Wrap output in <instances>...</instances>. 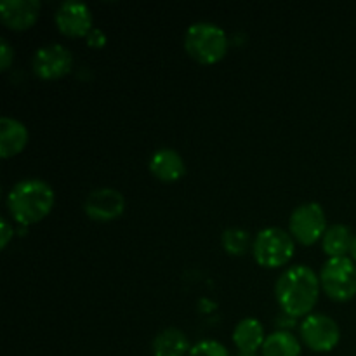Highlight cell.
<instances>
[{
	"label": "cell",
	"mask_w": 356,
	"mask_h": 356,
	"mask_svg": "<svg viewBox=\"0 0 356 356\" xmlns=\"http://www.w3.org/2000/svg\"><path fill=\"white\" fill-rule=\"evenodd\" d=\"M320 277L306 264L287 268L275 284V298L282 312L296 316L312 315L320 296Z\"/></svg>",
	"instance_id": "cell-1"
},
{
	"label": "cell",
	"mask_w": 356,
	"mask_h": 356,
	"mask_svg": "<svg viewBox=\"0 0 356 356\" xmlns=\"http://www.w3.org/2000/svg\"><path fill=\"white\" fill-rule=\"evenodd\" d=\"M56 193L51 184L38 177L21 179L7 193V209L10 218L23 226L42 221L52 211Z\"/></svg>",
	"instance_id": "cell-2"
},
{
	"label": "cell",
	"mask_w": 356,
	"mask_h": 356,
	"mask_svg": "<svg viewBox=\"0 0 356 356\" xmlns=\"http://www.w3.org/2000/svg\"><path fill=\"white\" fill-rule=\"evenodd\" d=\"M184 49L195 61L214 65L228 52V35L219 24L197 21L184 33Z\"/></svg>",
	"instance_id": "cell-3"
},
{
	"label": "cell",
	"mask_w": 356,
	"mask_h": 356,
	"mask_svg": "<svg viewBox=\"0 0 356 356\" xmlns=\"http://www.w3.org/2000/svg\"><path fill=\"white\" fill-rule=\"evenodd\" d=\"M294 238L285 229L270 226L254 236L252 256L263 268H280L294 256Z\"/></svg>",
	"instance_id": "cell-4"
},
{
	"label": "cell",
	"mask_w": 356,
	"mask_h": 356,
	"mask_svg": "<svg viewBox=\"0 0 356 356\" xmlns=\"http://www.w3.org/2000/svg\"><path fill=\"white\" fill-rule=\"evenodd\" d=\"M322 291L334 301H350L356 296V264L351 257H329L320 271Z\"/></svg>",
	"instance_id": "cell-5"
},
{
	"label": "cell",
	"mask_w": 356,
	"mask_h": 356,
	"mask_svg": "<svg viewBox=\"0 0 356 356\" xmlns=\"http://www.w3.org/2000/svg\"><path fill=\"white\" fill-rule=\"evenodd\" d=\"M327 216L325 211L316 202H306L298 205L292 211L289 219V229H291L292 238L298 240L302 245H313L323 238L327 232Z\"/></svg>",
	"instance_id": "cell-6"
},
{
	"label": "cell",
	"mask_w": 356,
	"mask_h": 356,
	"mask_svg": "<svg viewBox=\"0 0 356 356\" xmlns=\"http://www.w3.org/2000/svg\"><path fill=\"white\" fill-rule=\"evenodd\" d=\"M301 341L312 351L327 353L332 351L341 341V329L336 320L323 313H312L305 316L299 325Z\"/></svg>",
	"instance_id": "cell-7"
},
{
	"label": "cell",
	"mask_w": 356,
	"mask_h": 356,
	"mask_svg": "<svg viewBox=\"0 0 356 356\" xmlns=\"http://www.w3.org/2000/svg\"><path fill=\"white\" fill-rule=\"evenodd\" d=\"M73 66V56L66 45L52 44L42 45L33 54L35 75L44 80H58L68 75Z\"/></svg>",
	"instance_id": "cell-8"
},
{
	"label": "cell",
	"mask_w": 356,
	"mask_h": 356,
	"mask_svg": "<svg viewBox=\"0 0 356 356\" xmlns=\"http://www.w3.org/2000/svg\"><path fill=\"white\" fill-rule=\"evenodd\" d=\"M125 211V198L115 188H96L83 200V212L94 221H113Z\"/></svg>",
	"instance_id": "cell-9"
},
{
	"label": "cell",
	"mask_w": 356,
	"mask_h": 356,
	"mask_svg": "<svg viewBox=\"0 0 356 356\" xmlns=\"http://www.w3.org/2000/svg\"><path fill=\"white\" fill-rule=\"evenodd\" d=\"M54 21L59 31L66 37H87L92 30V13L86 2L79 0H65L56 9Z\"/></svg>",
	"instance_id": "cell-10"
},
{
	"label": "cell",
	"mask_w": 356,
	"mask_h": 356,
	"mask_svg": "<svg viewBox=\"0 0 356 356\" xmlns=\"http://www.w3.org/2000/svg\"><path fill=\"white\" fill-rule=\"evenodd\" d=\"M40 9L38 0H3L0 3V19L10 30L23 31L37 23Z\"/></svg>",
	"instance_id": "cell-11"
},
{
	"label": "cell",
	"mask_w": 356,
	"mask_h": 356,
	"mask_svg": "<svg viewBox=\"0 0 356 356\" xmlns=\"http://www.w3.org/2000/svg\"><path fill=\"white\" fill-rule=\"evenodd\" d=\"M149 172L163 183H174L186 172V165L179 152L172 148H160L149 156Z\"/></svg>",
	"instance_id": "cell-12"
},
{
	"label": "cell",
	"mask_w": 356,
	"mask_h": 356,
	"mask_svg": "<svg viewBox=\"0 0 356 356\" xmlns=\"http://www.w3.org/2000/svg\"><path fill=\"white\" fill-rule=\"evenodd\" d=\"M28 129L23 122L14 117L0 118V156L10 159L24 149L28 145Z\"/></svg>",
	"instance_id": "cell-13"
},
{
	"label": "cell",
	"mask_w": 356,
	"mask_h": 356,
	"mask_svg": "<svg viewBox=\"0 0 356 356\" xmlns=\"http://www.w3.org/2000/svg\"><path fill=\"white\" fill-rule=\"evenodd\" d=\"M264 327L254 316L240 320L233 330V343L238 348L240 353H256L264 344Z\"/></svg>",
	"instance_id": "cell-14"
},
{
	"label": "cell",
	"mask_w": 356,
	"mask_h": 356,
	"mask_svg": "<svg viewBox=\"0 0 356 356\" xmlns=\"http://www.w3.org/2000/svg\"><path fill=\"white\" fill-rule=\"evenodd\" d=\"M152 350L155 356H184L190 353L191 346L183 330L176 327H167L156 334Z\"/></svg>",
	"instance_id": "cell-15"
},
{
	"label": "cell",
	"mask_w": 356,
	"mask_h": 356,
	"mask_svg": "<svg viewBox=\"0 0 356 356\" xmlns=\"http://www.w3.org/2000/svg\"><path fill=\"white\" fill-rule=\"evenodd\" d=\"M353 232L343 222H334L327 228L322 238V249L329 257H344L353 245Z\"/></svg>",
	"instance_id": "cell-16"
},
{
	"label": "cell",
	"mask_w": 356,
	"mask_h": 356,
	"mask_svg": "<svg viewBox=\"0 0 356 356\" xmlns=\"http://www.w3.org/2000/svg\"><path fill=\"white\" fill-rule=\"evenodd\" d=\"M261 353L263 356H301V343L291 330H275L266 336Z\"/></svg>",
	"instance_id": "cell-17"
},
{
	"label": "cell",
	"mask_w": 356,
	"mask_h": 356,
	"mask_svg": "<svg viewBox=\"0 0 356 356\" xmlns=\"http://www.w3.org/2000/svg\"><path fill=\"white\" fill-rule=\"evenodd\" d=\"M222 249L232 256H245L249 250H252L254 240L250 238V233L243 228H226L221 235Z\"/></svg>",
	"instance_id": "cell-18"
},
{
	"label": "cell",
	"mask_w": 356,
	"mask_h": 356,
	"mask_svg": "<svg viewBox=\"0 0 356 356\" xmlns=\"http://www.w3.org/2000/svg\"><path fill=\"white\" fill-rule=\"evenodd\" d=\"M188 356H229V351L219 341L204 339L191 346Z\"/></svg>",
	"instance_id": "cell-19"
},
{
	"label": "cell",
	"mask_w": 356,
	"mask_h": 356,
	"mask_svg": "<svg viewBox=\"0 0 356 356\" xmlns=\"http://www.w3.org/2000/svg\"><path fill=\"white\" fill-rule=\"evenodd\" d=\"M13 61H14V49L10 47L9 40L2 38V40H0V68H2V72L9 70V66L13 65Z\"/></svg>",
	"instance_id": "cell-20"
},
{
	"label": "cell",
	"mask_w": 356,
	"mask_h": 356,
	"mask_svg": "<svg viewBox=\"0 0 356 356\" xmlns=\"http://www.w3.org/2000/svg\"><path fill=\"white\" fill-rule=\"evenodd\" d=\"M87 44L90 45V47H103L104 44H106V35H104V31L101 30V28H92V30L87 33Z\"/></svg>",
	"instance_id": "cell-21"
},
{
	"label": "cell",
	"mask_w": 356,
	"mask_h": 356,
	"mask_svg": "<svg viewBox=\"0 0 356 356\" xmlns=\"http://www.w3.org/2000/svg\"><path fill=\"white\" fill-rule=\"evenodd\" d=\"M0 229H2V233H0V247L6 249L9 240L14 236V228L7 219H2V221H0Z\"/></svg>",
	"instance_id": "cell-22"
},
{
	"label": "cell",
	"mask_w": 356,
	"mask_h": 356,
	"mask_svg": "<svg viewBox=\"0 0 356 356\" xmlns=\"http://www.w3.org/2000/svg\"><path fill=\"white\" fill-rule=\"evenodd\" d=\"M275 323H277L278 330H291L298 325V322H296V316L289 315V313H284V312H282L280 316H277Z\"/></svg>",
	"instance_id": "cell-23"
},
{
	"label": "cell",
	"mask_w": 356,
	"mask_h": 356,
	"mask_svg": "<svg viewBox=\"0 0 356 356\" xmlns=\"http://www.w3.org/2000/svg\"><path fill=\"white\" fill-rule=\"evenodd\" d=\"M350 254H351V259H353L355 263H356V235H355V238H353V245H351Z\"/></svg>",
	"instance_id": "cell-24"
},
{
	"label": "cell",
	"mask_w": 356,
	"mask_h": 356,
	"mask_svg": "<svg viewBox=\"0 0 356 356\" xmlns=\"http://www.w3.org/2000/svg\"><path fill=\"white\" fill-rule=\"evenodd\" d=\"M236 356H257L256 353H238Z\"/></svg>",
	"instance_id": "cell-25"
}]
</instances>
